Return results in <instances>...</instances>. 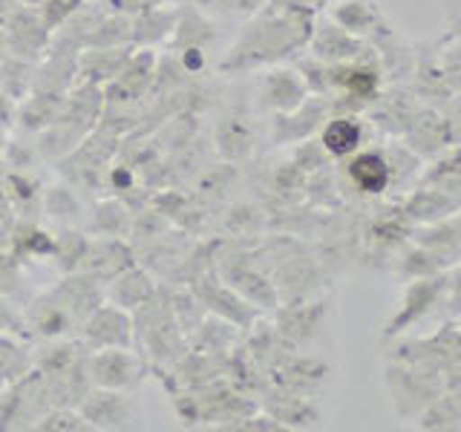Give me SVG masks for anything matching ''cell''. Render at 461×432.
<instances>
[{"label":"cell","mask_w":461,"mask_h":432,"mask_svg":"<svg viewBox=\"0 0 461 432\" xmlns=\"http://www.w3.org/2000/svg\"><path fill=\"white\" fill-rule=\"evenodd\" d=\"M81 343L90 352L110 349V346H122V349H133V314L113 306V302L101 300L98 306L84 317L81 326Z\"/></svg>","instance_id":"12"},{"label":"cell","mask_w":461,"mask_h":432,"mask_svg":"<svg viewBox=\"0 0 461 432\" xmlns=\"http://www.w3.org/2000/svg\"><path fill=\"white\" fill-rule=\"evenodd\" d=\"M366 43L372 47L375 58H378V67L384 72L386 84H403L412 76V64H415V43H410L398 29L393 26V21L381 23L375 32L366 38Z\"/></svg>","instance_id":"15"},{"label":"cell","mask_w":461,"mask_h":432,"mask_svg":"<svg viewBox=\"0 0 461 432\" xmlns=\"http://www.w3.org/2000/svg\"><path fill=\"white\" fill-rule=\"evenodd\" d=\"M384 383H386L393 407L401 418H415L432 398L441 395L444 389L461 386L456 374H447V372L429 369V366L398 364V360H386Z\"/></svg>","instance_id":"4"},{"label":"cell","mask_w":461,"mask_h":432,"mask_svg":"<svg viewBox=\"0 0 461 432\" xmlns=\"http://www.w3.org/2000/svg\"><path fill=\"white\" fill-rule=\"evenodd\" d=\"M32 76H35V64L23 61V58L6 55L0 61V90H4L12 101L26 98V93L32 90Z\"/></svg>","instance_id":"41"},{"label":"cell","mask_w":461,"mask_h":432,"mask_svg":"<svg viewBox=\"0 0 461 432\" xmlns=\"http://www.w3.org/2000/svg\"><path fill=\"white\" fill-rule=\"evenodd\" d=\"M263 410L277 418L283 429H314L323 424V410L314 395L285 392V389H263Z\"/></svg>","instance_id":"20"},{"label":"cell","mask_w":461,"mask_h":432,"mask_svg":"<svg viewBox=\"0 0 461 432\" xmlns=\"http://www.w3.org/2000/svg\"><path fill=\"white\" fill-rule=\"evenodd\" d=\"M343 176L349 187L360 196H384L393 191V167H389L384 150H364L349 156V162L343 167Z\"/></svg>","instance_id":"22"},{"label":"cell","mask_w":461,"mask_h":432,"mask_svg":"<svg viewBox=\"0 0 461 432\" xmlns=\"http://www.w3.org/2000/svg\"><path fill=\"white\" fill-rule=\"evenodd\" d=\"M389 343V355L386 360H398V364H412V366H429V369H438L447 374H456L461 372L458 364V323L456 317H450L441 328H436L432 335L424 338H410V335H401L395 340H386Z\"/></svg>","instance_id":"5"},{"label":"cell","mask_w":461,"mask_h":432,"mask_svg":"<svg viewBox=\"0 0 461 432\" xmlns=\"http://www.w3.org/2000/svg\"><path fill=\"white\" fill-rule=\"evenodd\" d=\"M78 412L90 429H139L141 427V407L133 392L122 389H98L93 386L78 403Z\"/></svg>","instance_id":"9"},{"label":"cell","mask_w":461,"mask_h":432,"mask_svg":"<svg viewBox=\"0 0 461 432\" xmlns=\"http://www.w3.org/2000/svg\"><path fill=\"white\" fill-rule=\"evenodd\" d=\"M418 110V98L407 90L403 84H389L384 86V90L378 93V98L372 101V104L366 107V119L384 130L386 136H395L401 139L403 133H407V127L412 122V115Z\"/></svg>","instance_id":"18"},{"label":"cell","mask_w":461,"mask_h":432,"mask_svg":"<svg viewBox=\"0 0 461 432\" xmlns=\"http://www.w3.org/2000/svg\"><path fill=\"white\" fill-rule=\"evenodd\" d=\"M0 26H4L6 52L32 64H38V58L47 52L52 40V29L43 23L38 6H14Z\"/></svg>","instance_id":"13"},{"label":"cell","mask_w":461,"mask_h":432,"mask_svg":"<svg viewBox=\"0 0 461 432\" xmlns=\"http://www.w3.org/2000/svg\"><path fill=\"white\" fill-rule=\"evenodd\" d=\"M148 360L133 349H122V346H110V349H95L86 357V374L90 383L98 389H122V392H133L148 378Z\"/></svg>","instance_id":"7"},{"label":"cell","mask_w":461,"mask_h":432,"mask_svg":"<svg viewBox=\"0 0 461 432\" xmlns=\"http://www.w3.org/2000/svg\"><path fill=\"white\" fill-rule=\"evenodd\" d=\"M61 104H64V95L29 90L26 98L18 101V115H14V122H18L23 130H29V133H41L43 127H50L58 119Z\"/></svg>","instance_id":"35"},{"label":"cell","mask_w":461,"mask_h":432,"mask_svg":"<svg viewBox=\"0 0 461 432\" xmlns=\"http://www.w3.org/2000/svg\"><path fill=\"white\" fill-rule=\"evenodd\" d=\"M43 211H47L50 216H55V220H78L81 216L78 194L67 184L50 187V191L43 194Z\"/></svg>","instance_id":"44"},{"label":"cell","mask_w":461,"mask_h":432,"mask_svg":"<svg viewBox=\"0 0 461 432\" xmlns=\"http://www.w3.org/2000/svg\"><path fill=\"white\" fill-rule=\"evenodd\" d=\"M26 323L43 340H50V338H69V331L78 328L76 314L69 311V306L55 292H50V294H43V297L29 302Z\"/></svg>","instance_id":"27"},{"label":"cell","mask_w":461,"mask_h":432,"mask_svg":"<svg viewBox=\"0 0 461 432\" xmlns=\"http://www.w3.org/2000/svg\"><path fill=\"white\" fill-rule=\"evenodd\" d=\"M369 50L372 47L364 38L349 35L338 23H331L326 14L321 18V12H317L309 43H306V52L314 55L317 61H323V64H343V61H352V58L366 55Z\"/></svg>","instance_id":"17"},{"label":"cell","mask_w":461,"mask_h":432,"mask_svg":"<svg viewBox=\"0 0 461 432\" xmlns=\"http://www.w3.org/2000/svg\"><path fill=\"white\" fill-rule=\"evenodd\" d=\"M326 150L321 148V141L317 139H306V141H300L294 144V153H292V165L300 170V173H306V176H312V173L317 170H323L326 167Z\"/></svg>","instance_id":"45"},{"label":"cell","mask_w":461,"mask_h":432,"mask_svg":"<svg viewBox=\"0 0 461 432\" xmlns=\"http://www.w3.org/2000/svg\"><path fill=\"white\" fill-rule=\"evenodd\" d=\"M401 208L410 216L412 225H429V222H438V220H447V216L458 213L461 199H458V194L441 191V187L418 184L415 191L401 202Z\"/></svg>","instance_id":"28"},{"label":"cell","mask_w":461,"mask_h":432,"mask_svg":"<svg viewBox=\"0 0 461 432\" xmlns=\"http://www.w3.org/2000/svg\"><path fill=\"white\" fill-rule=\"evenodd\" d=\"M4 386H6V383H4V381H0V392H4Z\"/></svg>","instance_id":"52"},{"label":"cell","mask_w":461,"mask_h":432,"mask_svg":"<svg viewBox=\"0 0 461 432\" xmlns=\"http://www.w3.org/2000/svg\"><path fill=\"white\" fill-rule=\"evenodd\" d=\"M410 242L421 245V248L441 256L447 266H458V256H461L458 213L447 216V220H438V222H429V225H412Z\"/></svg>","instance_id":"31"},{"label":"cell","mask_w":461,"mask_h":432,"mask_svg":"<svg viewBox=\"0 0 461 432\" xmlns=\"http://www.w3.org/2000/svg\"><path fill=\"white\" fill-rule=\"evenodd\" d=\"M32 429H50V432H90V424L76 407H50L43 412Z\"/></svg>","instance_id":"43"},{"label":"cell","mask_w":461,"mask_h":432,"mask_svg":"<svg viewBox=\"0 0 461 432\" xmlns=\"http://www.w3.org/2000/svg\"><path fill=\"white\" fill-rule=\"evenodd\" d=\"M130 266H136V254L130 251L124 237H101V239L86 242V251L78 268L93 274L95 280L107 285L115 274H122Z\"/></svg>","instance_id":"24"},{"label":"cell","mask_w":461,"mask_h":432,"mask_svg":"<svg viewBox=\"0 0 461 432\" xmlns=\"http://www.w3.org/2000/svg\"><path fill=\"white\" fill-rule=\"evenodd\" d=\"M90 228L98 237H127L133 220H130V208L115 196L110 199H98L90 213Z\"/></svg>","instance_id":"38"},{"label":"cell","mask_w":461,"mask_h":432,"mask_svg":"<svg viewBox=\"0 0 461 432\" xmlns=\"http://www.w3.org/2000/svg\"><path fill=\"white\" fill-rule=\"evenodd\" d=\"M130 314H133V349L141 352L148 366L167 369L187 352V340L173 314L170 294H165L162 288H156V294Z\"/></svg>","instance_id":"2"},{"label":"cell","mask_w":461,"mask_h":432,"mask_svg":"<svg viewBox=\"0 0 461 432\" xmlns=\"http://www.w3.org/2000/svg\"><path fill=\"white\" fill-rule=\"evenodd\" d=\"M133 52V47H86L78 52V78L86 84H98L104 86L115 72L122 69L127 61V55Z\"/></svg>","instance_id":"32"},{"label":"cell","mask_w":461,"mask_h":432,"mask_svg":"<svg viewBox=\"0 0 461 432\" xmlns=\"http://www.w3.org/2000/svg\"><path fill=\"white\" fill-rule=\"evenodd\" d=\"M326 323V300L317 302H288L285 309H280V317L274 320V328H277L280 340L288 346V349H300V346L312 343L321 328Z\"/></svg>","instance_id":"21"},{"label":"cell","mask_w":461,"mask_h":432,"mask_svg":"<svg viewBox=\"0 0 461 432\" xmlns=\"http://www.w3.org/2000/svg\"><path fill=\"white\" fill-rule=\"evenodd\" d=\"M447 268H456V266H447L441 256H436L415 242H410L407 248L395 254V274L403 283L418 280V277H432V274H441Z\"/></svg>","instance_id":"37"},{"label":"cell","mask_w":461,"mask_h":432,"mask_svg":"<svg viewBox=\"0 0 461 432\" xmlns=\"http://www.w3.org/2000/svg\"><path fill=\"white\" fill-rule=\"evenodd\" d=\"M317 12H294L263 4L251 12L249 23L242 26L237 40L220 61V76H245L274 64H283L288 58L306 50Z\"/></svg>","instance_id":"1"},{"label":"cell","mask_w":461,"mask_h":432,"mask_svg":"<svg viewBox=\"0 0 461 432\" xmlns=\"http://www.w3.org/2000/svg\"><path fill=\"white\" fill-rule=\"evenodd\" d=\"M271 6H280V9H294V12H321V0H266Z\"/></svg>","instance_id":"47"},{"label":"cell","mask_w":461,"mask_h":432,"mask_svg":"<svg viewBox=\"0 0 461 432\" xmlns=\"http://www.w3.org/2000/svg\"><path fill=\"white\" fill-rule=\"evenodd\" d=\"M29 369H32V349H26L12 331H0V381L12 383Z\"/></svg>","instance_id":"39"},{"label":"cell","mask_w":461,"mask_h":432,"mask_svg":"<svg viewBox=\"0 0 461 432\" xmlns=\"http://www.w3.org/2000/svg\"><path fill=\"white\" fill-rule=\"evenodd\" d=\"M18 326H23V320L9 309L6 297L0 294V331H18Z\"/></svg>","instance_id":"48"},{"label":"cell","mask_w":461,"mask_h":432,"mask_svg":"<svg viewBox=\"0 0 461 432\" xmlns=\"http://www.w3.org/2000/svg\"><path fill=\"white\" fill-rule=\"evenodd\" d=\"M216 274L234 288L240 297H245L257 309H280V294H277V285H274L263 271L254 266L251 256H242L234 254L220 263Z\"/></svg>","instance_id":"14"},{"label":"cell","mask_w":461,"mask_h":432,"mask_svg":"<svg viewBox=\"0 0 461 432\" xmlns=\"http://www.w3.org/2000/svg\"><path fill=\"white\" fill-rule=\"evenodd\" d=\"M43 0H21V6H41Z\"/></svg>","instance_id":"51"},{"label":"cell","mask_w":461,"mask_h":432,"mask_svg":"<svg viewBox=\"0 0 461 432\" xmlns=\"http://www.w3.org/2000/svg\"><path fill=\"white\" fill-rule=\"evenodd\" d=\"M14 6H21V0H0V23H4V21L9 18V12H12Z\"/></svg>","instance_id":"49"},{"label":"cell","mask_w":461,"mask_h":432,"mask_svg":"<svg viewBox=\"0 0 461 432\" xmlns=\"http://www.w3.org/2000/svg\"><path fill=\"white\" fill-rule=\"evenodd\" d=\"M429 187H441V191L458 194L461 191V170H458V148H450L447 153L429 158V167L421 173V182Z\"/></svg>","instance_id":"40"},{"label":"cell","mask_w":461,"mask_h":432,"mask_svg":"<svg viewBox=\"0 0 461 432\" xmlns=\"http://www.w3.org/2000/svg\"><path fill=\"white\" fill-rule=\"evenodd\" d=\"M216 38V29L213 23L202 14L199 6H179V21H176V29H173V35L167 40L170 52H179V50H191V47H199V50H208V43Z\"/></svg>","instance_id":"34"},{"label":"cell","mask_w":461,"mask_h":432,"mask_svg":"<svg viewBox=\"0 0 461 432\" xmlns=\"http://www.w3.org/2000/svg\"><path fill=\"white\" fill-rule=\"evenodd\" d=\"M401 139L421 162L458 148V95L444 107L418 104L407 133Z\"/></svg>","instance_id":"6"},{"label":"cell","mask_w":461,"mask_h":432,"mask_svg":"<svg viewBox=\"0 0 461 432\" xmlns=\"http://www.w3.org/2000/svg\"><path fill=\"white\" fill-rule=\"evenodd\" d=\"M254 119L245 107H230L213 127V148L230 165L249 162L254 153Z\"/></svg>","instance_id":"19"},{"label":"cell","mask_w":461,"mask_h":432,"mask_svg":"<svg viewBox=\"0 0 461 432\" xmlns=\"http://www.w3.org/2000/svg\"><path fill=\"white\" fill-rule=\"evenodd\" d=\"M458 300V266L447 268L432 277H418L403 283V294L398 300V309L389 314V320L381 328V340H395L401 335H410L429 314H436L438 306H453Z\"/></svg>","instance_id":"3"},{"label":"cell","mask_w":461,"mask_h":432,"mask_svg":"<svg viewBox=\"0 0 461 432\" xmlns=\"http://www.w3.org/2000/svg\"><path fill=\"white\" fill-rule=\"evenodd\" d=\"M326 119H329V98L326 95H309L294 110L271 112V127H268L271 148H294L300 141L314 139Z\"/></svg>","instance_id":"11"},{"label":"cell","mask_w":461,"mask_h":432,"mask_svg":"<svg viewBox=\"0 0 461 432\" xmlns=\"http://www.w3.org/2000/svg\"><path fill=\"white\" fill-rule=\"evenodd\" d=\"M156 288L158 285L148 271L139 268V266H130L122 274H115V277L107 283L104 300L113 302V306L124 309V311H136L141 302H148L156 294Z\"/></svg>","instance_id":"30"},{"label":"cell","mask_w":461,"mask_h":432,"mask_svg":"<svg viewBox=\"0 0 461 432\" xmlns=\"http://www.w3.org/2000/svg\"><path fill=\"white\" fill-rule=\"evenodd\" d=\"M179 21V6L162 4L130 14V43L136 50H156L170 40Z\"/></svg>","instance_id":"25"},{"label":"cell","mask_w":461,"mask_h":432,"mask_svg":"<svg viewBox=\"0 0 461 432\" xmlns=\"http://www.w3.org/2000/svg\"><path fill=\"white\" fill-rule=\"evenodd\" d=\"M130 43V14L107 9L98 14V21L90 26V32L84 38V50L86 47H127ZM133 47V43H130Z\"/></svg>","instance_id":"36"},{"label":"cell","mask_w":461,"mask_h":432,"mask_svg":"<svg viewBox=\"0 0 461 432\" xmlns=\"http://www.w3.org/2000/svg\"><path fill=\"white\" fill-rule=\"evenodd\" d=\"M156 50H136L127 55L122 69L101 86L104 104H144L150 93V84L156 76Z\"/></svg>","instance_id":"10"},{"label":"cell","mask_w":461,"mask_h":432,"mask_svg":"<svg viewBox=\"0 0 461 432\" xmlns=\"http://www.w3.org/2000/svg\"><path fill=\"white\" fill-rule=\"evenodd\" d=\"M101 4H107V0H101Z\"/></svg>","instance_id":"53"},{"label":"cell","mask_w":461,"mask_h":432,"mask_svg":"<svg viewBox=\"0 0 461 432\" xmlns=\"http://www.w3.org/2000/svg\"><path fill=\"white\" fill-rule=\"evenodd\" d=\"M410 234H412V222L401 205L381 208L375 216H369V222H366V242L375 251L395 254L401 248V242L410 239Z\"/></svg>","instance_id":"29"},{"label":"cell","mask_w":461,"mask_h":432,"mask_svg":"<svg viewBox=\"0 0 461 432\" xmlns=\"http://www.w3.org/2000/svg\"><path fill=\"white\" fill-rule=\"evenodd\" d=\"M84 4H90V0H43V4L38 6V12H41L43 23L55 32V29L61 26L69 14H76Z\"/></svg>","instance_id":"46"},{"label":"cell","mask_w":461,"mask_h":432,"mask_svg":"<svg viewBox=\"0 0 461 432\" xmlns=\"http://www.w3.org/2000/svg\"><path fill=\"white\" fill-rule=\"evenodd\" d=\"M415 427L427 432H456L461 429V386L444 389L415 415Z\"/></svg>","instance_id":"33"},{"label":"cell","mask_w":461,"mask_h":432,"mask_svg":"<svg viewBox=\"0 0 461 432\" xmlns=\"http://www.w3.org/2000/svg\"><path fill=\"white\" fill-rule=\"evenodd\" d=\"M317 141L326 150L329 158H349L366 141V122L364 115L352 112H331L317 130Z\"/></svg>","instance_id":"23"},{"label":"cell","mask_w":461,"mask_h":432,"mask_svg":"<svg viewBox=\"0 0 461 432\" xmlns=\"http://www.w3.org/2000/svg\"><path fill=\"white\" fill-rule=\"evenodd\" d=\"M312 93L303 76L297 72V67H288V64H274L266 67L263 78H259L257 86V98H259V107L268 110V112H288L300 107Z\"/></svg>","instance_id":"16"},{"label":"cell","mask_w":461,"mask_h":432,"mask_svg":"<svg viewBox=\"0 0 461 432\" xmlns=\"http://www.w3.org/2000/svg\"><path fill=\"white\" fill-rule=\"evenodd\" d=\"M86 237H81L78 230H67L64 237H55V245H52V259L58 263L61 271H78L81 259H84V251H86Z\"/></svg>","instance_id":"42"},{"label":"cell","mask_w":461,"mask_h":432,"mask_svg":"<svg viewBox=\"0 0 461 432\" xmlns=\"http://www.w3.org/2000/svg\"><path fill=\"white\" fill-rule=\"evenodd\" d=\"M194 292V297L199 300V306L208 314L220 317V320H228L230 326H237L240 331H249L257 320H259V309L251 306L249 300L240 297L234 288H230L216 268L199 274V277L187 285Z\"/></svg>","instance_id":"8"},{"label":"cell","mask_w":461,"mask_h":432,"mask_svg":"<svg viewBox=\"0 0 461 432\" xmlns=\"http://www.w3.org/2000/svg\"><path fill=\"white\" fill-rule=\"evenodd\" d=\"M263 4H266V0H245V6H249V14H251L254 9H259Z\"/></svg>","instance_id":"50"},{"label":"cell","mask_w":461,"mask_h":432,"mask_svg":"<svg viewBox=\"0 0 461 432\" xmlns=\"http://www.w3.org/2000/svg\"><path fill=\"white\" fill-rule=\"evenodd\" d=\"M326 6H329L326 18L331 23H338L349 35H357V38H364V40L381 23L389 21L378 0H331V4H326Z\"/></svg>","instance_id":"26"}]
</instances>
